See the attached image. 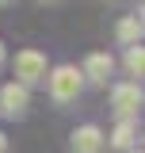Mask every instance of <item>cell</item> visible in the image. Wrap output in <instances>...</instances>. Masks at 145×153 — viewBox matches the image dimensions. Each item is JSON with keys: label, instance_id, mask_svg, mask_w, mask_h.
<instances>
[{"label": "cell", "instance_id": "1", "mask_svg": "<svg viewBox=\"0 0 145 153\" xmlns=\"http://www.w3.org/2000/svg\"><path fill=\"white\" fill-rule=\"evenodd\" d=\"M80 84H84L80 69H72V65H57L54 73H50V96H54V103H72V100L80 96Z\"/></svg>", "mask_w": 145, "mask_h": 153}, {"label": "cell", "instance_id": "2", "mask_svg": "<svg viewBox=\"0 0 145 153\" xmlns=\"http://www.w3.org/2000/svg\"><path fill=\"white\" fill-rule=\"evenodd\" d=\"M16 76H19V84L46 80V57L38 54V50H19L16 54Z\"/></svg>", "mask_w": 145, "mask_h": 153}, {"label": "cell", "instance_id": "3", "mask_svg": "<svg viewBox=\"0 0 145 153\" xmlns=\"http://www.w3.org/2000/svg\"><path fill=\"white\" fill-rule=\"evenodd\" d=\"M27 103H31L27 84H4V92H0V111L8 115V119H19V115L27 111Z\"/></svg>", "mask_w": 145, "mask_h": 153}, {"label": "cell", "instance_id": "4", "mask_svg": "<svg viewBox=\"0 0 145 153\" xmlns=\"http://www.w3.org/2000/svg\"><path fill=\"white\" fill-rule=\"evenodd\" d=\"M111 103H115V111L122 115V119H130V115L141 107V88L138 84H118L115 96H111Z\"/></svg>", "mask_w": 145, "mask_h": 153}, {"label": "cell", "instance_id": "5", "mask_svg": "<svg viewBox=\"0 0 145 153\" xmlns=\"http://www.w3.org/2000/svg\"><path fill=\"white\" fill-rule=\"evenodd\" d=\"M103 149V130L99 126H80L72 134V153H99Z\"/></svg>", "mask_w": 145, "mask_h": 153}, {"label": "cell", "instance_id": "6", "mask_svg": "<svg viewBox=\"0 0 145 153\" xmlns=\"http://www.w3.org/2000/svg\"><path fill=\"white\" fill-rule=\"evenodd\" d=\"M111 69H115L111 54H88V61H84V73H80V76H88L92 84H103V80L111 76Z\"/></svg>", "mask_w": 145, "mask_h": 153}, {"label": "cell", "instance_id": "7", "mask_svg": "<svg viewBox=\"0 0 145 153\" xmlns=\"http://www.w3.org/2000/svg\"><path fill=\"white\" fill-rule=\"evenodd\" d=\"M134 138H138V126H134L130 119H122V123L115 126V134H111V146H115V149H130Z\"/></svg>", "mask_w": 145, "mask_h": 153}, {"label": "cell", "instance_id": "8", "mask_svg": "<svg viewBox=\"0 0 145 153\" xmlns=\"http://www.w3.org/2000/svg\"><path fill=\"white\" fill-rule=\"evenodd\" d=\"M138 38H141V19H122V23H118V42H126V46H134V42H138Z\"/></svg>", "mask_w": 145, "mask_h": 153}, {"label": "cell", "instance_id": "9", "mask_svg": "<svg viewBox=\"0 0 145 153\" xmlns=\"http://www.w3.org/2000/svg\"><path fill=\"white\" fill-rule=\"evenodd\" d=\"M126 69L134 76H141V69H145V54H141V46L134 42V46H126Z\"/></svg>", "mask_w": 145, "mask_h": 153}, {"label": "cell", "instance_id": "10", "mask_svg": "<svg viewBox=\"0 0 145 153\" xmlns=\"http://www.w3.org/2000/svg\"><path fill=\"white\" fill-rule=\"evenodd\" d=\"M0 153H8V138L4 134H0Z\"/></svg>", "mask_w": 145, "mask_h": 153}, {"label": "cell", "instance_id": "11", "mask_svg": "<svg viewBox=\"0 0 145 153\" xmlns=\"http://www.w3.org/2000/svg\"><path fill=\"white\" fill-rule=\"evenodd\" d=\"M0 65H4V46H0Z\"/></svg>", "mask_w": 145, "mask_h": 153}, {"label": "cell", "instance_id": "12", "mask_svg": "<svg viewBox=\"0 0 145 153\" xmlns=\"http://www.w3.org/2000/svg\"><path fill=\"white\" fill-rule=\"evenodd\" d=\"M126 153H141V149H126Z\"/></svg>", "mask_w": 145, "mask_h": 153}, {"label": "cell", "instance_id": "13", "mask_svg": "<svg viewBox=\"0 0 145 153\" xmlns=\"http://www.w3.org/2000/svg\"><path fill=\"white\" fill-rule=\"evenodd\" d=\"M0 4H4V0H0Z\"/></svg>", "mask_w": 145, "mask_h": 153}]
</instances>
